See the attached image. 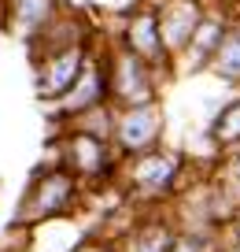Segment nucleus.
<instances>
[{"label":"nucleus","mask_w":240,"mask_h":252,"mask_svg":"<svg viewBox=\"0 0 240 252\" xmlns=\"http://www.w3.org/2000/svg\"><path fill=\"white\" fill-rule=\"evenodd\" d=\"M111 89L126 108H140V104H152L155 86H152V63H144L137 52L126 48L115 60V71H111Z\"/></svg>","instance_id":"f257e3e1"},{"label":"nucleus","mask_w":240,"mask_h":252,"mask_svg":"<svg viewBox=\"0 0 240 252\" xmlns=\"http://www.w3.org/2000/svg\"><path fill=\"white\" fill-rule=\"evenodd\" d=\"M159 130H163V115L155 104H140V108H126L122 119L115 123V137L122 145V152H152L159 141Z\"/></svg>","instance_id":"f03ea898"},{"label":"nucleus","mask_w":240,"mask_h":252,"mask_svg":"<svg viewBox=\"0 0 240 252\" xmlns=\"http://www.w3.org/2000/svg\"><path fill=\"white\" fill-rule=\"evenodd\" d=\"M178 174H181V159L174 152L152 149V152H140L137 163H133V186L144 197H163V193H170Z\"/></svg>","instance_id":"7ed1b4c3"},{"label":"nucleus","mask_w":240,"mask_h":252,"mask_svg":"<svg viewBox=\"0 0 240 252\" xmlns=\"http://www.w3.org/2000/svg\"><path fill=\"white\" fill-rule=\"evenodd\" d=\"M126 48L137 52L144 63L159 67V63L170 60V48H166V37H163V23H159V11H140V15L130 19L126 26Z\"/></svg>","instance_id":"20e7f679"},{"label":"nucleus","mask_w":240,"mask_h":252,"mask_svg":"<svg viewBox=\"0 0 240 252\" xmlns=\"http://www.w3.org/2000/svg\"><path fill=\"white\" fill-rule=\"evenodd\" d=\"M203 19H207V15L200 11V4H196V0H170V4L159 11V23H163V37H166L170 56H174V52H185L188 41H192V33L200 30Z\"/></svg>","instance_id":"39448f33"},{"label":"nucleus","mask_w":240,"mask_h":252,"mask_svg":"<svg viewBox=\"0 0 240 252\" xmlns=\"http://www.w3.org/2000/svg\"><path fill=\"white\" fill-rule=\"evenodd\" d=\"M225 23L222 19H203L200 23V30L192 33V41H188V48H185V60H188V67H211L214 63V56H218V45H222V37H225Z\"/></svg>","instance_id":"423d86ee"},{"label":"nucleus","mask_w":240,"mask_h":252,"mask_svg":"<svg viewBox=\"0 0 240 252\" xmlns=\"http://www.w3.org/2000/svg\"><path fill=\"white\" fill-rule=\"evenodd\" d=\"M78 78H81V48H63L48 63V74H45V86L41 89L48 96H59V93H70Z\"/></svg>","instance_id":"0eeeda50"},{"label":"nucleus","mask_w":240,"mask_h":252,"mask_svg":"<svg viewBox=\"0 0 240 252\" xmlns=\"http://www.w3.org/2000/svg\"><path fill=\"white\" fill-rule=\"evenodd\" d=\"M174 241H178V234L163 219H148L126 237V252H170Z\"/></svg>","instance_id":"6e6552de"},{"label":"nucleus","mask_w":240,"mask_h":252,"mask_svg":"<svg viewBox=\"0 0 240 252\" xmlns=\"http://www.w3.org/2000/svg\"><path fill=\"white\" fill-rule=\"evenodd\" d=\"M70 156H74V167L85 174L104 171L107 163V137H96V134H78L70 141Z\"/></svg>","instance_id":"1a4fd4ad"},{"label":"nucleus","mask_w":240,"mask_h":252,"mask_svg":"<svg viewBox=\"0 0 240 252\" xmlns=\"http://www.w3.org/2000/svg\"><path fill=\"white\" fill-rule=\"evenodd\" d=\"M211 141L218 149H237L240 145V96L218 108V115L211 119Z\"/></svg>","instance_id":"9d476101"},{"label":"nucleus","mask_w":240,"mask_h":252,"mask_svg":"<svg viewBox=\"0 0 240 252\" xmlns=\"http://www.w3.org/2000/svg\"><path fill=\"white\" fill-rule=\"evenodd\" d=\"M104 74L96 71V67H85L81 71V78L74 82V89L67 93V104L70 108H78V111H85V108H96V104L104 100Z\"/></svg>","instance_id":"9b49d317"},{"label":"nucleus","mask_w":240,"mask_h":252,"mask_svg":"<svg viewBox=\"0 0 240 252\" xmlns=\"http://www.w3.org/2000/svg\"><path fill=\"white\" fill-rule=\"evenodd\" d=\"M211 71L222 82H240V30H229L218 45V56L211 63Z\"/></svg>","instance_id":"f8f14e48"},{"label":"nucleus","mask_w":240,"mask_h":252,"mask_svg":"<svg viewBox=\"0 0 240 252\" xmlns=\"http://www.w3.org/2000/svg\"><path fill=\"white\" fill-rule=\"evenodd\" d=\"M70 197H74V178H70V174H48L45 178V193H41L45 215L63 212V208L70 204Z\"/></svg>","instance_id":"ddd939ff"},{"label":"nucleus","mask_w":240,"mask_h":252,"mask_svg":"<svg viewBox=\"0 0 240 252\" xmlns=\"http://www.w3.org/2000/svg\"><path fill=\"white\" fill-rule=\"evenodd\" d=\"M19 8V19L26 26H37L41 19H48V8H52V0H15Z\"/></svg>","instance_id":"4468645a"},{"label":"nucleus","mask_w":240,"mask_h":252,"mask_svg":"<svg viewBox=\"0 0 240 252\" xmlns=\"http://www.w3.org/2000/svg\"><path fill=\"white\" fill-rule=\"evenodd\" d=\"M170 252H203V245L196 241V237H178V241H174V249Z\"/></svg>","instance_id":"2eb2a0df"},{"label":"nucleus","mask_w":240,"mask_h":252,"mask_svg":"<svg viewBox=\"0 0 240 252\" xmlns=\"http://www.w3.org/2000/svg\"><path fill=\"white\" fill-rule=\"evenodd\" d=\"M229 178H233V182H237V186H240V156H237V159H233V163H229Z\"/></svg>","instance_id":"dca6fc26"},{"label":"nucleus","mask_w":240,"mask_h":252,"mask_svg":"<svg viewBox=\"0 0 240 252\" xmlns=\"http://www.w3.org/2000/svg\"><path fill=\"white\" fill-rule=\"evenodd\" d=\"M233 237H237V245H240V215H237V222H233Z\"/></svg>","instance_id":"f3484780"},{"label":"nucleus","mask_w":240,"mask_h":252,"mask_svg":"<svg viewBox=\"0 0 240 252\" xmlns=\"http://www.w3.org/2000/svg\"><path fill=\"white\" fill-rule=\"evenodd\" d=\"M233 252H240V245H237V249H233Z\"/></svg>","instance_id":"a211bd4d"}]
</instances>
